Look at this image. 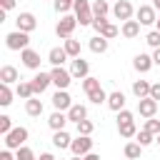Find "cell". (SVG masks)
<instances>
[{"instance_id": "obj_3", "label": "cell", "mask_w": 160, "mask_h": 160, "mask_svg": "<svg viewBox=\"0 0 160 160\" xmlns=\"http://www.w3.org/2000/svg\"><path fill=\"white\" fill-rule=\"evenodd\" d=\"M5 45H8V50H28L30 48V35L28 32H22V30H12V32H8L5 35Z\"/></svg>"}, {"instance_id": "obj_15", "label": "cell", "mask_w": 160, "mask_h": 160, "mask_svg": "<svg viewBox=\"0 0 160 160\" xmlns=\"http://www.w3.org/2000/svg\"><path fill=\"white\" fill-rule=\"evenodd\" d=\"M152 65H155V62H152V55H148V52H138V55L132 58V68H135L138 72H150Z\"/></svg>"}, {"instance_id": "obj_52", "label": "cell", "mask_w": 160, "mask_h": 160, "mask_svg": "<svg viewBox=\"0 0 160 160\" xmlns=\"http://www.w3.org/2000/svg\"><path fill=\"white\" fill-rule=\"evenodd\" d=\"M155 142H158V145H160V135H158V138H155Z\"/></svg>"}, {"instance_id": "obj_17", "label": "cell", "mask_w": 160, "mask_h": 160, "mask_svg": "<svg viewBox=\"0 0 160 160\" xmlns=\"http://www.w3.org/2000/svg\"><path fill=\"white\" fill-rule=\"evenodd\" d=\"M65 60H68L65 48H50V52H48V62H50L52 68H62Z\"/></svg>"}, {"instance_id": "obj_33", "label": "cell", "mask_w": 160, "mask_h": 160, "mask_svg": "<svg viewBox=\"0 0 160 160\" xmlns=\"http://www.w3.org/2000/svg\"><path fill=\"white\" fill-rule=\"evenodd\" d=\"M75 128H78V135H92V130H95V122H92V120H80Z\"/></svg>"}, {"instance_id": "obj_32", "label": "cell", "mask_w": 160, "mask_h": 160, "mask_svg": "<svg viewBox=\"0 0 160 160\" xmlns=\"http://www.w3.org/2000/svg\"><path fill=\"white\" fill-rule=\"evenodd\" d=\"M10 102H12V90H10V85H2L0 82V105L8 108Z\"/></svg>"}, {"instance_id": "obj_51", "label": "cell", "mask_w": 160, "mask_h": 160, "mask_svg": "<svg viewBox=\"0 0 160 160\" xmlns=\"http://www.w3.org/2000/svg\"><path fill=\"white\" fill-rule=\"evenodd\" d=\"M155 30H158V32H160V18H158V22H155Z\"/></svg>"}, {"instance_id": "obj_7", "label": "cell", "mask_w": 160, "mask_h": 160, "mask_svg": "<svg viewBox=\"0 0 160 160\" xmlns=\"http://www.w3.org/2000/svg\"><path fill=\"white\" fill-rule=\"evenodd\" d=\"M135 18H138L140 25H155V22H158V10H155L152 5H140V8L135 10Z\"/></svg>"}, {"instance_id": "obj_9", "label": "cell", "mask_w": 160, "mask_h": 160, "mask_svg": "<svg viewBox=\"0 0 160 160\" xmlns=\"http://www.w3.org/2000/svg\"><path fill=\"white\" fill-rule=\"evenodd\" d=\"M15 25H18V30H22V32H32L35 28H38V18L32 15V12H20L18 18H15Z\"/></svg>"}, {"instance_id": "obj_29", "label": "cell", "mask_w": 160, "mask_h": 160, "mask_svg": "<svg viewBox=\"0 0 160 160\" xmlns=\"http://www.w3.org/2000/svg\"><path fill=\"white\" fill-rule=\"evenodd\" d=\"M102 85H100V78H92V75H88L85 80H82V90H85V95H90V92H95V90H100Z\"/></svg>"}, {"instance_id": "obj_20", "label": "cell", "mask_w": 160, "mask_h": 160, "mask_svg": "<svg viewBox=\"0 0 160 160\" xmlns=\"http://www.w3.org/2000/svg\"><path fill=\"white\" fill-rule=\"evenodd\" d=\"M20 78H18V68H12V65H2L0 68V82L2 85H12V82H18Z\"/></svg>"}, {"instance_id": "obj_26", "label": "cell", "mask_w": 160, "mask_h": 160, "mask_svg": "<svg viewBox=\"0 0 160 160\" xmlns=\"http://www.w3.org/2000/svg\"><path fill=\"white\" fill-rule=\"evenodd\" d=\"M62 48H65V52H68V58H70V60L80 58V40H75V38L62 40Z\"/></svg>"}, {"instance_id": "obj_12", "label": "cell", "mask_w": 160, "mask_h": 160, "mask_svg": "<svg viewBox=\"0 0 160 160\" xmlns=\"http://www.w3.org/2000/svg\"><path fill=\"white\" fill-rule=\"evenodd\" d=\"M32 88H35V95H40V92H45L50 85H52V78H50V72H42V70H38L35 75H32Z\"/></svg>"}, {"instance_id": "obj_2", "label": "cell", "mask_w": 160, "mask_h": 160, "mask_svg": "<svg viewBox=\"0 0 160 160\" xmlns=\"http://www.w3.org/2000/svg\"><path fill=\"white\" fill-rule=\"evenodd\" d=\"M72 12H75V18H78L80 28L92 25V20H95V15H92V2H90V0H75Z\"/></svg>"}, {"instance_id": "obj_53", "label": "cell", "mask_w": 160, "mask_h": 160, "mask_svg": "<svg viewBox=\"0 0 160 160\" xmlns=\"http://www.w3.org/2000/svg\"><path fill=\"white\" fill-rule=\"evenodd\" d=\"M72 160H82V158H72Z\"/></svg>"}, {"instance_id": "obj_10", "label": "cell", "mask_w": 160, "mask_h": 160, "mask_svg": "<svg viewBox=\"0 0 160 160\" xmlns=\"http://www.w3.org/2000/svg\"><path fill=\"white\" fill-rule=\"evenodd\" d=\"M138 112H140V118H145V120L155 118V115H158V100H152V98L138 100Z\"/></svg>"}, {"instance_id": "obj_35", "label": "cell", "mask_w": 160, "mask_h": 160, "mask_svg": "<svg viewBox=\"0 0 160 160\" xmlns=\"http://www.w3.org/2000/svg\"><path fill=\"white\" fill-rule=\"evenodd\" d=\"M118 32H120V30H118V25H112V22H108V25H105V28H102V30H100L98 35H102L105 40H112V38H118Z\"/></svg>"}, {"instance_id": "obj_16", "label": "cell", "mask_w": 160, "mask_h": 160, "mask_svg": "<svg viewBox=\"0 0 160 160\" xmlns=\"http://www.w3.org/2000/svg\"><path fill=\"white\" fill-rule=\"evenodd\" d=\"M48 125H50V130H52V132H58V130H65V125H68V112H60V110H55V112L48 118Z\"/></svg>"}, {"instance_id": "obj_38", "label": "cell", "mask_w": 160, "mask_h": 160, "mask_svg": "<svg viewBox=\"0 0 160 160\" xmlns=\"http://www.w3.org/2000/svg\"><path fill=\"white\" fill-rule=\"evenodd\" d=\"M72 8H75V0H55V10L60 15H68V10H72Z\"/></svg>"}, {"instance_id": "obj_8", "label": "cell", "mask_w": 160, "mask_h": 160, "mask_svg": "<svg viewBox=\"0 0 160 160\" xmlns=\"http://www.w3.org/2000/svg\"><path fill=\"white\" fill-rule=\"evenodd\" d=\"M132 2L130 0H118L115 5H112V15L118 18V20H122V22H128V20H132Z\"/></svg>"}, {"instance_id": "obj_25", "label": "cell", "mask_w": 160, "mask_h": 160, "mask_svg": "<svg viewBox=\"0 0 160 160\" xmlns=\"http://www.w3.org/2000/svg\"><path fill=\"white\" fill-rule=\"evenodd\" d=\"M90 50L95 52V55H102V52H108V40L102 38V35H95V38H90Z\"/></svg>"}, {"instance_id": "obj_6", "label": "cell", "mask_w": 160, "mask_h": 160, "mask_svg": "<svg viewBox=\"0 0 160 160\" xmlns=\"http://www.w3.org/2000/svg\"><path fill=\"white\" fill-rule=\"evenodd\" d=\"M50 78H52V85L58 90H68V85L72 82V72L65 70V68H52L50 70Z\"/></svg>"}, {"instance_id": "obj_22", "label": "cell", "mask_w": 160, "mask_h": 160, "mask_svg": "<svg viewBox=\"0 0 160 160\" xmlns=\"http://www.w3.org/2000/svg\"><path fill=\"white\" fill-rule=\"evenodd\" d=\"M120 32H122V38L132 40V38H138V35H140V22H138V20H128V22H122Z\"/></svg>"}, {"instance_id": "obj_24", "label": "cell", "mask_w": 160, "mask_h": 160, "mask_svg": "<svg viewBox=\"0 0 160 160\" xmlns=\"http://www.w3.org/2000/svg\"><path fill=\"white\" fill-rule=\"evenodd\" d=\"M52 145H55L58 150H65V148L72 145V138H70L65 130H58V132H52Z\"/></svg>"}, {"instance_id": "obj_42", "label": "cell", "mask_w": 160, "mask_h": 160, "mask_svg": "<svg viewBox=\"0 0 160 160\" xmlns=\"http://www.w3.org/2000/svg\"><path fill=\"white\" fill-rule=\"evenodd\" d=\"M130 120H135V115H132L130 110H120V112H118V125H120V122H130Z\"/></svg>"}, {"instance_id": "obj_45", "label": "cell", "mask_w": 160, "mask_h": 160, "mask_svg": "<svg viewBox=\"0 0 160 160\" xmlns=\"http://www.w3.org/2000/svg\"><path fill=\"white\" fill-rule=\"evenodd\" d=\"M0 8L2 10H12L15 8V0H0Z\"/></svg>"}, {"instance_id": "obj_23", "label": "cell", "mask_w": 160, "mask_h": 160, "mask_svg": "<svg viewBox=\"0 0 160 160\" xmlns=\"http://www.w3.org/2000/svg\"><path fill=\"white\" fill-rule=\"evenodd\" d=\"M42 100H38V98H30V100H25V112L30 115V118H40L42 115Z\"/></svg>"}, {"instance_id": "obj_18", "label": "cell", "mask_w": 160, "mask_h": 160, "mask_svg": "<svg viewBox=\"0 0 160 160\" xmlns=\"http://www.w3.org/2000/svg\"><path fill=\"white\" fill-rule=\"evenodd\" d=\"M110 110H115V112H120V110H125V92H120V90H115V92H110L108 95V102H105Z\"/></svg>"}, {"instance_id": "obj_41", "label": "cell", "mask_w": 160, "mask_h": 160, "mask_svg": "<svg viewBox=\"0 0 160 160\" xmlns=\"http://www.w3.org/2000/svg\"><path fill=\"white\" fill-rule=\"evenodd\" d=\"M10 130H12V120H10L8 115H0V135L5 138V135H8Z\"/></svg>"}, {"instance_id": "obj_39", "label": "cell", "mask_w": 160, "mask_h": 160, "mask_svg": "<svg viewBox=\"0 0 160 160\" xmlns=\"http://www.w3.org/2000/svg\"><path fill=\"white\" fill-rule=\"evenodd\" d=\"M145 42H148L152 50H158V48H160V32H158V30H150V32L145 35Z\"/></svg>"}, {"instance_id": "obj_40", "label": "cell", "mask_w": 160, "mask_h": 160, "mask_svg": "<svg viewBox=\"0 0 160 160\" xmlns=\"http://www.w3.org/2000/svg\"><path fill=\"white\" fill-rule=\"evenodd\" d=\"M15 158H18V160H38V158H35V152H32L28 145H22L20 150H15Z\"/></svg>"}, {"instance_id": "obj_46", "label": "cell", "mask_w": 160, "mask_h": 160, "mask_svg": "<svg viewBox=\"0 0 160 160\" xmlns=\"http://www.w3.org/2000/svg\"><path fill=\"white\" fill-rule=\"evenodd\" d=\"M0 160H18V158H15V155H12V152H10L8 148H5V150L0 152Z\"/></svg>"}, {"instance_id": "obj_19", "label": "cell", "mask_w": 160, "mask_h": 160, "mask_svg": "<svg viewBox=\"0 0 160 160\" xmlns=\"http://www.w3.org/2000/svg\"><path fill=\"white\" fill-rule=\"evenodd\" d=\"M68 120L70 122H80V120H88V108L85 105H80V102H72V108L68 110Z\"/></svg>"}, {"instance_id": "obj_50", "label": "cell", "mask_w": 160, "mask_h": 160, "mask_svg": "<svg viewBox=\"0 0 160 160\" xmlns=\"http://www.w3.org/2000/svg\"><path fill=\"white\" fill-rule=\"evenodd\" d=\"M152 8H155V10H160V0H152Z\"/></svg>"}, {"instance_id": "obj_55", "label": "cell", "mask_w": 160, "mask_h": 160, "mask_svg": "<svg viewBox=\"0 0 160 160\" xmlns=\"http://www.w3.org/2000/svg\"><path fill=\"white\" fill-rule=\"evenodd\" d=\"M52 2H55V0H52Z\"/></svg>"}, {"instance_id": "obj_48", "label": "cell", "mask_w": 160, "mask_h": 160, "mask_svg": "<svg viewBox=\"0 0 160 160\" xmlns=\"http://www.w3.org/2000/svg\"><path fill=\"white\" fill-rule=\"evenodd\" d=\"M152 62H155V65H160V48H158V50H152Z\"/></svg>"}, {"instance_id": "obj_27", "label": "cell", "mask_w": 160, "mask_h": 160, "mask_svg": "<svg viewBox=\"0 0 160 160\" xmlns=\"http://www.w3.org/2000/svg\"><path fill=\"white\" fill-rule=\"evenodd\" d=\"M15 95H18V98H22V100H30V98H35V88H32V82H18V88H15Z\"/></svg>"}, {"instance_id": "obj_4", "label": "cell", "mask_w": 160, "mask_h": 160, "mask_svg": "<svg viewBox=\"0 0 160 160\" xmlns=\"http://www.w3.org/2000/svg\"><path fill=\"white\" fill-rule=\"evenodd\" d=\"M28 128H22V125H18V128H12L8 135H5V148L8 150H20L22 145H25V140H28Z\"/></svg>"}, {"instance_id": "obj_21", "label": "cell", "mask_w": 160, "mask_h": 160, "mask_svg": "<svg viewBox=\"0 0 160 160\" xmlns=\"http://www.w3.org/2000/svg\"><path fill=\"white\" fill-rule=\"evenodd\" d=\"M150 88H152V82H148V80H135V82H132V95H135L138 100L150 98Z\"/></svg>"}, {"instance_id": "obj_30", "label": "cell", "mask_w": 160, "mask_h": 160, "mask_svg": "<svg viewBox=\"0 0 160 160\" xmlns=\"http://www.w3.org/2000/svg\"><path fill=\"white\" fill-rule=\"evenodd\" d=\"M118 132H120L122 138H135V135H138L135 120H130V122H120V125H118Z\"/></svg>"}, {"instance_id": "obj_44", "label": "cell", "mask_w": 160, "mask_h": 160, "mask_svg": "<svg viewBox=\"0 0 160 160\" xmlns=\"http://www.w3.org/2000/svg\"><path fill=\"white\" fill-rule=\"evenodd\" d=\"M150 98L160 102V82H152V88H150Z\"/></svg>"}, {"instance_id": "obj_5", "label": "cell", "mask_w": 160, "mask_h": 160, "mask_svg": "<svg viewBox=\"0 0 160 160\" xmlns=\"http://www.w3.org/2000/svg\"><path fill=\"white\" fill-rule=\"evenodd\" d=\"M70 152H72L75 158H85L88 152H92V140H90V135H78V138H72Z\"/></svg>"}, {"instance_id": "obj_54", "label": "cell", "mask_w": 160, "mask_h": 160, "mask_svg": "<svg viewBox=\"0 0 160 160\" xmlns=\"http://www.w3.org/2000/svg\"><path fill=\"white\" fill-rule=\"evenodd\" d=\"M60 160H62V158H60Z\"/></svg>"}, {"instance_id": "obj_13", "label": "cell", "mask_w": 160, "mask_h": 160, "mask_svg": "<svg viewBox=\"0 0 160 160\" xmlns=\"http://www.w3.org/2000/svg\"><path fill=\"white\" fill-rule=\"evenodd\" d=\"M52 108L60 110V112H68V110L72 108V98H70V92H68V90H58V92L52 95Z\"/></svg>"}, {"instance_id": "obj_11", "label": "cell", "mask_w": 160, "mask_h": 160, "mask_svg": "<svg viewBox=\"0 0 160 160\" xmlns=\"http://www.w3.org/2000/svg\"><path fill=\"white\" fill-rule=\"evenodd\" d=\"M70 72H72V78L85 80V78L90 75V62L82 60V58H75V60H70Z\"/></svg>"}, {"instance_id": "obj_37", "label": "cell", "mask_w": 160, "mask_h": 160, "mask_svg": "<svg viewBox=\"0 0 160 160\" xmlns=\"http://www.w3.org/2000/svg\"><path fill=\"white\" fill-rule=\"evenodd\" d=\"M142 130H148V132H152V135L158 138V135H160V120H158V118H150V120H145Z\"/></svg>"}, {"instance_id": "obj_47", "label": "cell", "mask_w": 160, "mask_h": 160, "mask_svg": "<svg viewBox=\"0 0 160 160\" xmlns=\"http://www.w3.org/2000/svg\"><path fill=\"white\" fill-rule=\"evenodd\" d=\"M38 160H58V158H55V155H52V152H42V155H40V158H38Z\"/></svg>"}, {"instance_id": "obj_36", "label": "cell", "mask_w": 160, "mask_h": 160, "mask_svg": "<svg viewBox=\"0 0 160 160\" xmlns=\"http://www.w3.org/2000/svg\"><path fill=\"white\" fill-rule=\"evenodd\" d=\"M108 95H110V92H105V90L100 88V90L90 92V95H88V100H90V102H95V105H100V102H108Z\"/></svg>"}, {"instance_id": "obj_34", "label": "cell", "mask_w": 160, "mask_h": 160, "mask_svg": "<svg viewBox=\"0 0 160 160\" xmlns=\"http://www.w3.org/2000/svg\"><path fill=\"white\" fill-rule=\"evenodd\" d=\"M135 138H138L135 142H140L142 148H148V145H152V142H155V135H152V132H148V130H140Z\"/></svg>"}, {"instance_id": "obj_43", "label": "cell", "mask_w": 160, "mask_h": 160, "mask_svg": "<svg viewBox=\"0 0 160 160\" xmlns=\"http://www.w3.org/2000/svg\"><path fill=\"white\" fill-rule=\"evenodd\" d=\"M108 22H110L108 18H95V20H92V28H95V32H100V30H102Z\"/></svg>"}, {"instance_id": "obj_31", "label": "cell", "mask_w": 160, "mask_h": 160, "mask_svg": "<svg viewBox=\"0 0 160 160\" xmlns=\"http://www.w3.org/2000/svg\"><path fill=\"white\" fill-rule=\"evenodd\" d=\"M108 12H110L108 0H95V2H92V15H95V18H105Z\"/></svg>"}, {"instance_id": "obj_1", "label": "cell", "mask_w": 160, "mask_h": 160, "mask_svg": "<svg viewBox=\"0 0 160 160\" xmlns=\"http://www.w3.org/2000/svg\"><path fill=\"white\" fill-rule=\"evenodd\" d=\"M75 28H78V18L75 15H60V20L55 25V35L60 40H70L72 32H75Z\"/></svg>"}, {"instance_id": "obj_49", "label": "cell", "mask_w": 160, "mask_h": 160, "mask_svg": "<svg viewBox=\"0 0 160 160\" xmlns=\"http://www.w3.org/2000/svg\"><path fill=\"white\" fill-rule=\"evenodd\" d=\"M82 160H100V158H98V155H95V152H88V155H85V158H82Z\"/></svg>"}, {"instance_id": "obj_14", "label": "cell", "mask_w": 160, "mask_h": 160, "mask_svg": "<svg viewBox=\"0 0 160 160\" xmlns=\"http://www.w3.org/2000/svg\"><path fill=\"white\" fill-rule=\"evenodd\" d=\"M20 60H22V65L25 68H30V70H40V52H35L32 48H28V50H22L20 52Z\"/></svg>"}, {"instance_id": "obj_28", "label": "cell", "mask_w": 160, "mask_h": 160, "mask_svg": "<svg viewBox=\"0 0 160 160\" xmlns=\"http://www.w3.org/2000/svg\"><path fill=\"white\" fill-rule=\"evenodd\" d=\"M122 152H125L128 160H140V155H142V145H140V142H128Z\"/></svg>"}]
</instances>
